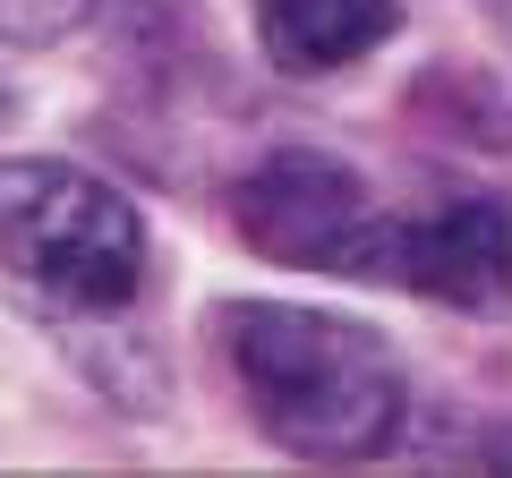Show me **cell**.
<instances>
[{
	"label": "cell",
	"mask_w": 512,
	"mask_h": 478,
	"mask_svg": "<svg viewBox=\"0 0 512 478\" xmlns=\"http://www.w3.org/2000/svg\"><path fill=\"white\" fill-rule=\"evenodd\" d=\"M222 359L239 376V402L282 453L299 461H376L402 436L410 376L393 342L325 308H282V299H239L214 316Z\"/></svg>",
	"instance_id": "1"
},
{
	"label": "cell",
	"mask_w": 512,
	"mask_h": 478,
	"mask_svg": "<svg viewBox=\"0 0 512 478\" xmlns=\"http://www.w3.org/2000/svg\"><path fill=\"white\" fill-rule=\"evenodd\" d=\"M0 282L69 316H111L146 282V222L111 180L52 154L0 163Z\"/></svg>",
	"instance_id": "2"
},
{
	"label": "cell",
	"mask_w": 512,
	"mask_h": 478,
	"mask_svg": "<svg viewBox=\"0 0 512 478\" xmlns=\"http://www.w3.org/2000/svg\"><path fill=\"white\" fill-rule=\"evenodd\" d=\"M231 231L248 239L265 265H308V274L393 282V239H402V214H384L342 154L282 146V154H265V163L231 188Z\"/></svg>",
	"instance_id": "3"
},
{
	"label": "cell",
	"mask_w": 512,
	"mask_h": 478,
	"mask_svg": "<svg viewBox=\"0 0 512 478\" xmlns=\"http://www.w3.org/2000/svg\"><path fill=\"white\" fill-rule=\"evenodd\" d=\"M393 282L444 308H504L512 299V205L504 197H444L436 214H402Z\"/></svg>",
	"instance_id": "4"
},
{
	"label": "cell",
	"mask_w": 512,
	"mask_h": 478,
	"mask_svg": "<svg viewBox=\"0 0 512 478\" xmlns=\"http://www.w3.org/2000/svg\"><path fill=\"white\" fill-rule=\"evenodd\" d=\"M402 35V0H256V43L291 77H333Z\"/></svg>",
	"instance_id": "5"
},
{
	"label": "cell",
	"mask_w": 512,
	"mask_h": 478,
	"mask_svg": "<svg viewBox=\"0 0 512 478\" xmlns=\"http://www.w3.org/2000/svg\"><path fill=\"white\" fill-rule=\"evenodd\" d=\"M94 18V0H0V43H60Z\"/></svg>",
	"instance_id": "6"
},
{
	"label": "cell",
	"mask_w": 512,
	"mask_h": 478,
	"mask_svg": "<svg viewBox=\"0 0 512 478\" xmlns=\"http://www.w3.org/2000/svg\"><path fill=\"white\" fill-rule=\"evenodd\" d=\"M487 461H495V470H512V427H504V436L487 444Z\"/></svg>",
	"instance_id": "7"
}]
</instances>
